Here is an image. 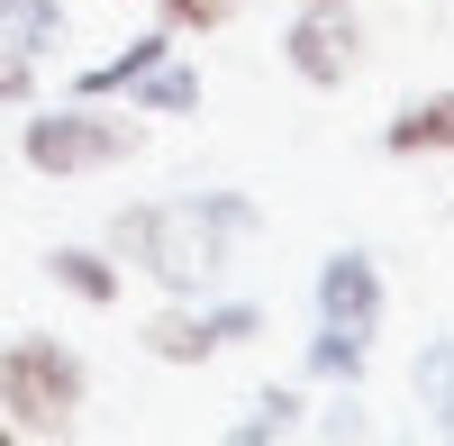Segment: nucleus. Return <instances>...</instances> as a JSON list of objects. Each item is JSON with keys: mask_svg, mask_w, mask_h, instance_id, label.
I'll return each mask as SVG.
<instances>
[{"mask_svg": "<svg viewBox=\"0 0 454 446\" xmlns=\"http://www.w3.org/2000/svg\"><path fill=\"white\" fill-rule=\"evenodd\" d=\"M0 401H10V419L27 437L73 428V410H82V355L64 338H10L0 346Z\"/></svg>", "mask_w": 454, "mask_h": 446, "instance_id": "f257e3e1", "label": "nucleus"}, {"mask_svg": "<svg viewBox=\"0 0 454 446\" xmlns=\"http://www.w3.org/2000/svg\"><path fill=\"white\" fill-rule=\"evenodd\" d=\"M355 19H346V0H309L291 28V73H309V83H346L355 73Z\"/></svg>", "mask_w": 454, "mask_h": 446, "instance_id": "f03ea898", "label": "nucleus"}, {"mask_svg": "<svg viewBox=\"0 0 454 446\" xmlns=\"http://www.w3.org/2000/svg\"><path fill=\"white\" fill-rule=\"evenodd\" d=\"M318 310H327V328H346V338H372V319H382V283H372L364 255H336V265L318 274Z\"/></svg>", "mask_w": 454, "mask_h": 446, "instance_id": "7ed1b4c3", "label": "nucleus"}, {"mask_svg": "<svg viewBox=\"0 0 454 446\" xmlns=\"http://www.w3.org/2000/svg\"><path fill=\"white\" fill-rule=\"evenodd\" d=\"M391 155H454V92H427V100H409L400 119L382 128Z\"/></svg>", "mask_w": 454, "mask_h": 446, "instance_id": "20e7f679", "label": "nucleus"}, {"mask_svg": "<svg viewBox=\"0 0 454 446\" xmlns=\"http://www.w3.org/2000/svg\"><path fill=\"white\" fill-rule=\"evenodd\" d=\"M128 146L137 128H36V164H109Z\"/></svg>", "mask_w": 454, "mask_h": 446, "instance_id": "39448f33", "label": "nucleus"}, {"mask_svg": "<svg viewBox=\"0 0 454 446\" xmlns=\"http://www.w3.org/2000/svg\"><path fill=\"white\" fill-rule=\"evenodd\" d=\"M145 346L173 355V364H200V355L218 346V328H200V319H155V328H145Z\"/></svg>", "mask_w": 454, "mask_h": 446, "instance_id": "423d86ee", "label": "nucleus"}, {"mask_svg": "<svg viewBox=\"0 0 454 446\" xmlns=\"http://www.w3.org/2000/svg\"><path fill=\"white\" fill-rule=\"evenodd\" d=\"M55 283H64V291H91V301H109V291H119V274H109L100 255H82V246L55 255Z\"/></svg>", "mask_w": 454, "mask_h": 446, "instance_id": "0eeeda50", "label": "nucleus"}, {"mask_svg": "<svg viewBox=\"0 0 454 446\" xmlns=\"http://www.w3.org/2000/svg\"><path fill=\"white\" fill-rule=\"evenodd\" d=\"M164 19H173V28H218L227 0H164Z\"/></svg>", "mask_w": 454, "mask_h": 446, "instance_id": "6e6552de", "label": "nucleus"}]
</instances>
